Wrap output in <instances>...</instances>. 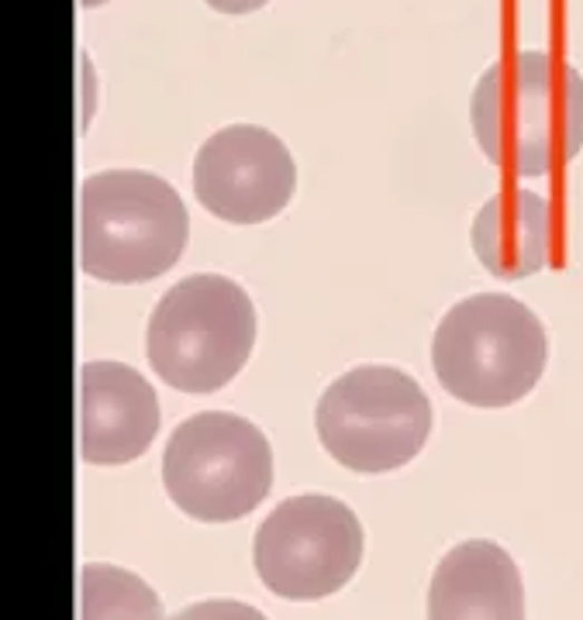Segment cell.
<instances>
[{
	"label": "cell",
	"mask_w": 583,
	"mask_h": 620,
	"mask_svg": "<svg viewBox=\"0 0 583 620\" xmlns=\"http://www.w3.org/2000/svg\"><path fill=\"white\" fill-rule=\"evenodd\" d=\"M469 121L480 152L515 179L570 166L583 149V77L542 49L497 56L473 90Z\"/></svg>",
	"instance_id": "cell-1"
},
{
	"label": "cell",
	"mask_w": 583,
	"mask_h": 620,
	"mask_svg": "<svg viewBox=\"0 0 583 620\" xmlns=\"http://www.w3.org/2000/svg\"><path fill=\"white\" fill-rule=\"evenodd\" d=\"M550 362L545 324L518 297L473 294L446 311L431 338L439 386L466 407L501 411L525 400Z\"/></svg>",
	"instance_id": "cell-2"
},
{
	"label": "cell",
	"mask_w": 583,
	"mask_h": 620,
	"mask_svg": "<svg viewBox=\"0 0 583 620\" xmlns=\"http://www.w3.org/2000/svg\"><path fill=\"white\" fill-rule=\"evenodd\" d=\"M191 242V217L163 176L104 169L80 187V266L100 283H149L169 273Z\"/></svg>",
	"instance_id": "cell-3"
},
{
	"label": "cell",
	"mask_w": 583,
	"mask_h": 620,
	"mask_svg": "<svg viewBox=\"0 0 583 620\" xmlns=\"http://www.w3.org/2000/svg\"><path fill=\"white\" fill-rule=\"evenodd\" d=\"M256 348V307L245 286L222 273L179 279L145 327L153 373L179 393L225 390Z\"/></svg>",
	"instance_id": "cell-4"
},
{
	"label": "cell",
	"mask_w": 583,
	"mask_h": 620,
	"mask_svg": "<svg viewBox=\"0 0 583 620\" xmlns=\"http://www.w3.org/2000/svg\"><path fill=\"white\" fill-rule=\"evenodd\" d=\"M163 486L173 506L191 521H242L273 490L270 437L239 414L201 411L169 434Z\"/></svg>",
	"instance_id": "cell-5"
},
{
	"label": "cell",
	"mask_w": 583,
	"mask_h": 620,
	"mask_svg": "<svg viewBox=\"0 0 583 620\" xmlns=\"http://www.w3.org/2000/svg\"><path fill=\"white\" fill-rule=\"evenodd\" d=\"M314 427L339 465L380 476L418 459L431 434V404L405 370L356 366L321 393Z\"/></svg>",
	"instance_id": "cell-6"
},
{
	"label": "cell",
	"mask_w": 583,
	"mask_h": 620,
	"mask_svg": "<svg viewBox=\"0 0 583 620\" xmlns=\"http://www.w3.org/2000/svg\"><path fill=\"white\" fill-rule=\"evenodd\" d=\"M252 562L270 593L283 600H324L359 572L362 524L352 506L336 496H290L256 528Z\"/></svg>",
	"instance_id": "cell-7"
},
{
	"label": "cell",
	"mask_w": 583,
	"mask_h": 620,
	"mask_svg": "<svg viewBox=\"0 0 583 620\" xmlns=\"http://www.w3.org/2000/svg\"><path fill=\"white\" fill-rule=\"evenodd\" d=\"M298 190V163L286 145L260 125L214 131L194 159L197 204L229 225L273 222Z\"/></svg>",
	"instance_id": "cell-8"
},
{
	"label": "cell",
	"mask_w": 583,
	"mask_h": 620,
	"mask_svg": "<svg viewBox=\"0 0 583 620\" xmlns=\"http://www.w3.org/2000/svg\"><path fill=\"white\" fill-rule=\"evenodd\" d=\"M163 424L153 383L125 362L80 370V455L90 465H125L149 452Z\"/></svg>",
	"instance_id": "cell-9"
},
{
	"label": "cell",
	"mask_w": 583,
	"mask_h": 620,
	"mask_svg": "<svg viewBox=\"0 0 583 620\" xmlns=\"http://www.w3.org/2000/svg\"><path fill=\"white\" fill-rule=\"evenodd\" d=\"M428 620H525V582L497 541H463L428 582Z\"/></svg>",
	"instance_id": "cell-10"
},
{
	"label": "cell",
	"mask_w": 583,
	"mask_h": 620,
	"mask_svg": "<svg viewBox=\"0 0 583 620\" xmlns=\"http://www.w3.org/2000/svg\"><path fill=\"white\" fill-rule=\"evenodd\" d=\"M469 242L473 255L490 276L515 283L553 263L560 222L553 204L542 194L525 187H501L473 217Z\"/></svg>",
	"instance_id": "cell-11"
},
{
	"label": "cell",
	"mask_w": 583,
	"mask_h": 620,
	"mask_svg": "<svg viewBox=\"0 0 583 620\" xmlns=\"http://www.w3.org/2000/svg\"><path fill=\"white\" fill-rule=\"evenodd\" d=\"M80 597V620H169L149 582L107 562L84 565Z\"/></svg>",
	"instance_id": "cell-12"
},
{
	"label": "cell",
	"mask_w": 583,
	"mask_h": 620,
	"mask_svg": "<svg viewBox=\"0 0 583 620\" xmlns=\"http://www.w3.org/2000/svg\"><path fill=\"white\" fill-rule=\"evenodd\" d=\"M169 620H270V617L242 600H201L176 610Z\"/></svg>",
	"instance_id": "cell-13"
},
{
	"label": "cell",
	"mask_w": 583,
	"mask_h": 620,
	"mask_svg": "<svg viewBox=\"0 0 583 620\" xmlns=\"http://www.w3.org/2000/svg\"><path fill=\"white\" fill-rule=\"evenodd\" d=\"M204 4L214 8V11H222V14H252V11L266 8L270 0H204Z\"/></svg>",
	"instance_id": "cell-14"
},
{
	"label": "cell",
	"mask_w": 583,
	"mask_h": 620,
	"mask_svg": "<svg viewBox=\"0 0 583 620\" xmlns=\"http://www.w3.org/2000/svg\"><path fill=\"white\" fill-rule=\"evenodd\" d=\"M84 8H100V4H107V0H80Z\"/></svg>",
	"instance_id": "cell-15"
}]
</instances>
